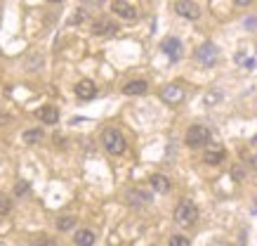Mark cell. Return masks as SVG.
Wrapping results in <instances>:
<instances>
[{
  "mask_svg": "<svg viewBox=\"0 0 257 246\" xmlns=\"http://www.w3.org/2000/svg\"><path fill=\"white\" fill-rule=\"evenodd\" d=\"M236 5H241V8H245V5H250V3H252V0H234Z\"/></svg>",
  "mask_w": 257,
  "mask_h": 246,
  "instance_id": "cell-25",
  "label": "cell"
},
{
  "mask_svg": "<svg viewBox=\"0 0 257 246\" xmlns=\"http://www.w3.org/2000/svg\"><path fill=\"white\" fill-rule=\"evenodd\" d=\"M76 95L78 100H92L97 95V86H94L92 80H78V86H76Z\"/></svg>",
  "mask_w": 257,
  "mask_h": 246,
  "instance_id": "cell-11",
  "label": "cell"
},
{
  "mask_svg": "<svg viewBox=\"0 0 257 246\" xmlns=\"http://www.w3.org/2000/svg\"><path fill=\"white\" fill-rule=\"evenodd\" d=\"M12 211V201L5 197H0V215H8Z\"/></svg>",
  "mask_w": 257,
  "mask_h": 246,
  "instance_id": "cell-22",
  "label": "cell"
},
{
  "mask_svg": "<svg viewBox=\"0 0 257 246\" xmlns=\"http://www.w3.org/2000/svg\"><path fill=\"white\" fill-rule=\"evenodd\" d=\"M226 156V151L222 149V147H208L205 149V156H203V161L205 163H210V166H217V163H222Z\"/></svg>",
  "mask_w": 257,
  "mask_h": 246,
  "instance_id": "cell-13",
  "label": "cell"
},
{
  "mask_svg": "<svg viewBox=\"0 0 257 246\" xmlns=\"http://www.w3.org/2000/svg\"><path fill=\"white\" fill-rule=\"evenodd\" d=\"M127 201L133 204V206H147L149 201H151V194L144 190H127Z\"/></svg>",
  "mask_w": 257,
  "mask_h": 246,
  "instance_id": "cell-12",
  "label": "cell"
},
{
  "mask_svg": "<svg viewBox=\"0 0 257 246\" xmlns=\"http://www.w3.org/2000/svg\"><path fill=\"white\" fill-rule=\"evenodd\" d=\"M73 225H76V218L64 215V218H59V220H57V230H59V232H66V230H71Z\"/></svg>",
  "mask_w": 257,
  "mask_h": 246,
  "instance_id": "cell-18",
  "label": "cell"
},
{
  "mask_svg": "<svg viewBox=\"0 0 257 246\" xmlns=\"http://www.w3.org/2000/svg\"><path fill=\"white\" fill-rule=\"evenodd\" d=\"M101 144H104V149L109 151V154H113V156H120L125 151V147H127L123 133L116 130V128H106V130L101 133Z\"/></svg>",
  "mask_w": 257,
  "mask_h": 246,
  "instance_id": "cell-1",
  "label": "cell"
},
{
  "mask_svg": "<svg viewBox=\"0 0 257 246\" xmlns=\"http://www.w3.org/2000/svg\"><path fill=\"white\" fill-rule=\"evenodd\" d=\"M31 246H55V241L47 234H36V237H31Z\"/></svg>",
  "mask_w": 257,
  "mask_h": 246,
  "instance_id": "cell-19",
  "label": "cell"
},
{
  "mask_svg": "<svg viewBox=\"0 0 257 246\" xmlns=\"http://www.w3.org/2000/svg\"><path fill=\"white\" fill-rule=\"evenodd\" d=\"M252 168H257V154L252 156Z\"/></svg>",
  "mask_w": 257,
  "mask_h": 246,
  "instance_id": "cell-26",
  "label": "cell"
},
{
  "mask_svg": "<svg viewBox=\"0 0 257 246\" xmlns=\"http://www.w3.org/2000/svg\"><path fill=\"white\" fill-rule=\"evenodd\" d=\"M175 12L179 17H184V19H191V22H196L201 17V8L196 5L194 0H177L175 3Z\"/></svg>",
  "mask_w": 257,
  "mask_h": 246,
  "instance_id": "cell-4",
  "label": "cell"
},
{
  "mask_svg": "<svg viewBox=\"0 0 257 246\" xmlns=\"http://www.w3.org/2000/svg\"><path fill=\"white\" fill-rule=\"evenodd\" d=\"M184 142L189 147H203V144L210 142V130L205 126H191L187 130V135H184Z\"/></svg>",
  "mask_w": 257,
  "mask_h": 246,
  "instance_id": "cell-3",
  "label": "cell"
},
{
  "mask_svg": "<svg viewBox=\"0 0 257 246\" xmlns=\"http://www.w3.org/2000/svg\"><path fill=\"white\" fill-rule=\"evenodd\" d=\"M175 220H177L182 227H189V225H194V222L198 220V208H196L194 201H189V199L179 201L177 208H175Z\"/></svg>",
  "mask_w": 257,
  "mask_h": 246,
  "instance_id": "cell-2",
  "label": "cell"
},
{
  "mask_svg": "<svg viewBox=\"0 0 257 246\" xmlns=\"http://www.w3.org/2000/svg\"><path fill=\"white\" fill-rule=\"evenodd\" d=\"M29 190H31V185L26 183V180H22V183H17V185H15V194H17V197H22V194H26Z\"/></svg>",
  "mask_w": 257,
  "mask_h": 246,
  "instance_id": "cell-21",
  "label": "cell"
},
{
  "mask_svg": "<svg viewBox=\"0 0 257 246\" xmlns=\"http://www.w3.org/2000/svg\"><path fill=\"white\" fill-rule=\"evenodd\" d=\"M161 100L168 104H179L184 100V90L179 86H175V83H170V86H165L163 90H161Z\"/></svg>",
  "mask_w": 257,
  "mask_h": 246,
  "instance_id": "cell-9",
  "label": "cell"
},
{
  "mask_svg": "<svg viewBox=\"0 0 257 246\" xmlns=\"http://www.w3.org/2000/svg\"><path fill=\"white\" fill-rule=\"evenodd\" d=\"M170 246H191V241H189V237H184V234H172Z\"/></svg>",
  "mask_w": 257,
  "mask_h": 246,
  "instance_id": "cell-20",
  "label": "cell"
},
{
  "mask_svg": "<svg viewBox=\"0 0 257 246\" xmlns=\"http://www.w3.org/2000/svg\"><path fill=\"white\" fill-rule=\"evenodd\" d=\"M149 90V83L147 80H130L123 86V93L125 95H144Z\"/></svg>",
  "mask_w": 257,
  "mask_h": 246,
  "instance_id": "cell-15",
  "label": "cell"
},
{
  "mask_svg": "<svg viewBox=\"0 0 257 246\" xmlns=\"http://www.w3.org/2000/svg\"><path fill=\"white\" fill-rule=\"evenodd\" d=\"M94 239H97V237H94L92 230H78V232H76V237H73V241H76L78 246H92Z\"/></svg>",
  "mask_w": 257,
  "mask_h": 246,
  "instance_id": "cell-16",
  "label": "cell"
},
{
  "mask_svg": "<svg viewBox=\"0 0 257 246\" xmlns=\"http://www.w3.org/2000/svg\"><path fill=\"white\" fill-rule=\"evenodd\" d=\"M219 97H222V95H219V93H208V95H205V104H212V102H217Z\"/></svg>",
  "mask_w": 257,
  "mask_h": 246,
  "instance_id": "cell-23",
  "label": "cell"
},
{
  "mask_svg": "<svg viewBox=\"0 0 257 246\" xmlns=\"http://www.w3.org/2000/svg\"><path fill=\"white\" fill-rule=\"evenodd\" d=\"M217 48L212 45V43H203L201 48L196 50V59L203 64V66H212V64L217 62Z\"/></svg>",
  "mask_w": 257,
  "mask_h": 246,
  "instance_id": "cell-5",
  "label": "cell"
},
{
  "mask_svg": "<svg viewBox=\"0 0 257 246\" xmlns=\"http://www.w3.org/2000/svg\"><path fill=\"white\" fill-rule=\"evenodd\" d=\"M50 3H59V0H50Z\"/></svg>",
  "mask_w": 257,
  "mask_h": 246,
  "instance_id": "cell-27",
  "label": "cell"
},
{
  "mask_svg": "<svg viewBox=\"0 0 257 246\" xmlns=\"http://www.w3.org/2000/svg\"><path fill=\"white\" fill-rule=\"evenodd\" d=\"M231 175H234V178H238V180H241V178H243V171H241V168H234V171H231Z\"/></svg>",
  "mask_w": 257,
  "mask_h": 246,
  "instance_id": "cell-24",
  "label": "cell"
},
{
  "mask_svg": "<svg viewBox=\"0 0 257 246\" xmlns=\"http://www.w3.org/2000/svg\"><path fill=\"white\" fill-rule=\"evenodd\" d=\"M111 10H113L120 19H127V22L137 19V10H135L130 3H125V0H113V3H111Z\"/></svg>",
  "mask_w": 257,
  "mask_h": 246,
  "instance_id": "cell-8",
  "label": "cell"
},
{
  "mask_svg": "<svg viewBox=\"0 0 257 246\" xmlns=\"http://www.w3.org/2000/svg\"><path fill=\"white\" fill-rule=\"evenodd\" d=\"M36 114H38V119L43 121V123H47V126H55V123H59V109H57V107H52V104L40 107Z\"/></svg>",
  "mask_w": 257,
  "mask_h": 246,
  "instance_id": "cell-10",
  "label": "cell"
},
{
  "mask_svg": "<svg viewBox=\"0 0 257 246\" xmlns=\"http://www.w3.org/2000/svg\"><path fill=\"white\" fill-rule=\"evenodd\" d=\"M149 185H151V190L158 192V194H165V192L170 190V180H168L165 175H161V173L151 175V178H149Z\"/></svg>",
  "mask_w": 257,
  "mask_h": 246,
  "instance_id": "cell-14",
  "label": "cell"
},
{
  "mask_svg": "<svg viewBox=\"0 0 257 246\" xmlns=\"http://www.w3.org/2000/svg\"><path fill=\"white\" fill-rule=\"evenodd\" d=\"M118 31L116 22H111L106 17H101V19H94L92 22V33L94 36H113Z\"/></svg>",
  "mask_w": 257,
  "mask_h": 246,
  "instance_id": "cell-7",
  "label": "cell"
},
{
  "mask_svg": "<svg viewBox=\"0 0 257 246\" xmlns=\"http://www.w3.org/2000/svg\"><path fill=\"white\" fill-rule=\"evenodd\" d=\"M43 140V130L40 128H33V130H26L24 133V142L26 144H36V142H40Z\"/></svg>",
  "mask_w": 257,
  "mask_h": 246,
  "instance_id": "cell-17",
  "label": "cell"
},
{
  "mask_svg": "<svg viewBox=\"0 0 257 246\" xmlns=\"http://www.w3.org/2000/svg\"><path fill=\"white\" fill-rule=\"evenodd\" d=\"M161 50H163L165 55L170 57L172 62H177L179 57H182V43H179V38H175V36H168V38H163V43H161Z\"/></svg>",
  "mask_w": 257,
  "mask_h": 246,
  "instance_id": "cell-6",
  "label": "cell"
}]
</instances>
